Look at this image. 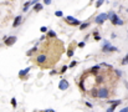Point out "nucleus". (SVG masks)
<instances>
[{
    "label": "nucleus",
    "mask_w": 128,
    "mask_h": 112,
    "mask_svg": "<svg viewBox=\"0 0 128 112\" xmlns=\"http://www.w3.org/2000/svg\"><path fill=\"white\" fill-rule=\"evenodd\" d=\"M109 96V90L107 87H99L97 90V97L101 100H107Z\"/></svg>",
    "instance_id": "obj_1"
},
{
    "label": "nucleus",
    "mask_w": 128,
    "mask_h": 112,
    "mask_svg": "<svg viewBox=\"0 0 128 112\" xmlns=\"http://www.w3.org/2000/svg\"><path fill=\"white\" fill-rule=\"evenodd\" d=\"M64 20L67 22V25H70V26H79L80 24H81V21L79 20V19H76V18H74L72 15H67V16H64Z\"/></svg>",
    "instance_id": "obj_2"
},
{
    "label": "nucleus",
    "mask_w": 128,
    "mask_h": 112,
    "mask_svg": "<svg viewBox=\"0 0 128 112\" xmlns=\"http://www.w3.org/2000/svg\"><path fill=\"white\" fill-rule=\"evenodd\" d=\"M107 20H108V13H101L94 18V22H96L97 25H102L103 22L107 21Z\"/></svg>",
    "instance_id": "obj_3"
},
{
    "label": "nucleus",
    "mask_w": 128,
    "mask_h": 112,
    "mask_svg": "<svg viewBox=\"0 0 128 112\" xmlns=\"http://www.w3.org/2000/svg\"><path fill=\"white\" fill-rule=\"evenodd\" d=\"M18 41V36H15V35H9L6 36V39L4 40V44L6 45V46H13V45Z\"/></svg>",
    "instance_id": "obj_4"
},
{
    "label": "nucleus",
    "mask_w": 128,
    "mask_h": 112,
    "mask_svg": "<svg viewBox=\"0 0 128 112\" xmlns=\"http://www.w3.org/2000/svg\"><path fill=\"white\" fill-rule=\"evenodd\" d=\"M59 90L60 91H66L69 87H70V83H69V81L66 80V78H61L60 80V82H59Z\"/></svg>",
    "instance_id": "obj_5"
},
{
    "label": "nucleus",
    "mask_w": 128,
    "mask_h": 112,
    "mask_svg": "<svg viewBox=\"0 0 128 112\" xmlns=\"http://www.w3.org/2000/svg\"><path fill=\"white\" fill-rule=\"evenodd\" d=\"M31 71V66L26 67V69H23L19 71V77L20 78H24V80H26V78H29V72Z\"/></svg>",
    "instance_id": "obj_6"
},
{
    "label": "nucleus",
    "mask_w": 128,
    "mask_h": 112,
    "mask_svg": "<svg viewBox=\"0 0 128 112\" xmlns=\"http://www.w3.org/2000/svg\"><path fill=\"white\" fill-rule=\"evenodd\" d=\"M102 52H118L119 49L113 46V45H109V46H102Z\"/></svg>",
    "instance_id": "obj_7"
},
{
    "label": "nucleus",
    "mask_w": 128,
    "mask_h": 112,
    "mask_svg": "<svg viewBox=\"0 0 128 112\" xmlns=\"http://www.w3.org/2000/svg\"><path fill=\"white\" fill-rule=\"evenodd\" d=\"M122 103V100H114V101H112V102H111V106L107 108V111L108 112H112V111H114L117 107H118V106Z\"/></svg>",
    "instance_id": "obj_8"
},
{
    "label": "nucleus",
    "mask_w": 128,
    "mask_h": 112,
    "mask_svg": "<svg viewBox=\"0 0 128 112\" xmlns=\"http://www.w3.org/2000/svg\"><path fill=\"white\" fill-rule=\"evenodd\" d=\"M35 61H36V62H37L39 65H42V64H45L46 61H47V56H46L45 54H40V55H37V56H36Z\"/></svg>",
    "instance_id": "obj_9"
},
{
    "label": "nucleus",
    "mask_w": 128,
    "mask_h": 112,
    "mask_svg": "<svg viewBox=\"0 0 128 112\" xmlns=\"http://www.w3.org/2000/svg\"><path fill=\"white\" fill-rule=\"evenodd\" d=\"M21 21H23V16H21V15H18V16L14 19V21H13V27H14V29H16V27H18V26L21 24Z\"/></svg>",
    "instance_id": "obj_10"
},
{
    "label": "nucleus",
    "mask_w": 128,
    "mask_h": 112,
    "mask_svg": "<svg viewBox=\"0 0 128 112\" xmlns=\"http://www.w3.org/2000/svg\"><path fill=\"white\" fill-rule=\"evenodd\" d=\"M99 69H101V65H94V66H92L91 69H90V74H91V75H94V76H96V75L98 74Z\"/></svg>",
    "instance_id": "obj_11"
},
{
    "label": "nucleus",
    "mask_w": 128,
    "mask_h": 112,
    "mask_svg": "<svg viewBox=\"0 0 128 112\" xmlns=\"http://www.w3.org/2000/svg\"><path fill=\"white\" fill-rule=\"evenodd\" d=\"M90 25H91V22H90V21H85V22H81V24L79 25V27H80V30H81V31H83V30H86Z\"/></svg>",
    "instance_id": "obj_12"
},
{
    "label": "nucleus",
    "mask_w": 128,
    "mask_h": 112,
    "mask_svg": "<svg viewBox=\"0 0 128 112\" xmlns=\"http://www.w3.org/2000/svg\"><path fill=\"white\" fill-rule=\"evenodd\" d=\"M37 45H39V42H37V44L35 45L34 47H31V49L29 50V51L26 52V56H29V57H30V56H32V54H35V52L37 51Z\"/></svg>",
    "instance_id": "obj_13"
},
{
    "label": "nucleus",
    "mask_w": 128,
    "mask_h": 112,
    "mask_svg": "<svg viewBox=\"0 0 128 112\" xmlns=\"http://www.w3.org/2000/svg\"><path fill=\"white\" fill-rule=\"evenodd\" d=\"M42 9H44V4H41V3H36V4H34V11H36V13L41 11Z\"/></svg>",
    "instance_id": "obj_14"
},
{
    "label": "nucleus",
    "mask_w": 128,
    "mask_h": 112,
    "mask_svg": "<svg viewBox=\"0 0 128 112\" xmlns=\"http://www.w3.org/2000/svg\"><path fill=\"white\" fill-rule=\"evenodd\" d=\"M46 36H47V37H51V39H55V37L57 36V34L55 32L54 30H47V31H46Z\"/></svg>",
    "instance_id": "obj_15"
},
{
    "label": "nucleus",
    "mask_w": 128,
    "mask_h": 112,
    "mask_svg": "<svg viewBox=\"0 0 128 112\" xmlns=\"http://www.w3.org/2000/svg\"><path fill=\"white\" fill-rule=\"evenodd\" d=\"M30 6H31V0H29V1H26V3L24 4L23 11H24V13H27V11H29V9H30Z\"/></svg>",
    "instance_id": "obj_16"
},
{
    "label": "nucleus",
    "mask_w": 128,
    "mask_h": 112,
    "mask_svg": "<svg viewBox=\"0 0 128 112\" xmlns=\"http://www.w3.org/2000/svg\"><path fill=\"white\" fill-rule=\"evenodd\" d=\"M79 87H80L81 91H83V92H86V91H87V88L85 87V80H83V78H82V80L79 82Z\"/></svg>",
    "instance_id": "obj_17"
},
{
    "label": "nucleus",
    "mask_w": 128,
    "mask_h": 112,
    "mask_svg": "<svg viewBox=\"0 0 128 112\" xmlns=\"http://www.w3.org/2000/svg\"><path fill=\"white\" fill-rule=\"evenodd\" d=\"M92 35H93V39H94V40H96V41H99V40H102V37H101V35H99V32H98L97 30H94Z\"/></svg>",
    "instance_id": "obj_18"
},
{
    "label": "nucleus",
    "mask_w": 128,
    "mask_h": 112,
    "mask_svg": "<svg viewBox=\"0 0 128 112\" xmlns=\"http://www.w3.org/2000/svg\"><path fill=\"white\" fill-rule=\"evenodd\" d=\"M104 1H106V0H96V1H94V6L98 9L99 6H102V4H103Z\"/></svg>",
    "instance_id": "obj_19"
},
{
    "label": "nucleus",
    "mask_w": 128,
    "mask_h": 112,
    "mask_svg": "<svg viewBox=\"0 0 128 112\" xmlns=\"http://www.w3.org/2000/svg\"><path fill=\"white\" fill-rule=\"evenodd\" d=\"M103 82V77L101 75H96V83L97 85H99V83H102Z\"/></svg>",
    "instance_id": "obj_20"
},
{
    "label": "nucleus",
    "mask_w": 128,
    "mask_h": 112,
    "mask_svg": "<svg viewBox=\"0 0 128 112\" xmlns=\"http://www.w3.org/2000/svg\"><path fill=\"white\" fill-rule=\"evenodd\" d=\"M121 64L123 65V66H126V65H128V54L124 56L123 59H122V61H121Z\"/></svg>",
    "instance_id": "obj_21"
},
{
    "label": "nucleus",
    "mask_w": 128,
    "mask_h": 112,
    "mask_svg": "<svg viewBox=\"0 0 128 112\" xmlns=\"http://www.w3.org/2000/svg\"><path fill=\"white\" fill-rule=\"evenodd\" d=\"M55 16H56V18H64V13L61 10H56L55 11Z\"/></svg>",
    "instance_id": "obj_22"
},
{
    "label": "nucleus",
    "mask_w": 128,
    "mask_h": 112,
    "mask_svg": "<svg viewBox=\"0 0 128 112\" xmlns=\"http://www.w3.org/2000/svg\"><path fill=\"white\" fill-rule=\"evenodd\" d=\"M10 102H11V106H13V108H16V107H18V101H16V98H15V97H13V98H11V101H10Z\"/></svg>",
    "instance_id": "obj_23"
},
{
    "label": "nucleus",
    "mask_w": 128,
    "mask_h": 112,
    "mask_svg": "<svg viewBox=\"0 0 128 112\" xmlns=\"http://www.w3.org/2000/svg\"><path fill=\"white\" fill-rule=\"evenodd\" d=\"M122 25H124V21L122 20L121 18L117 19V22H116V26H122Z\"/></svg>",
    "instance_id": "obj_24"
},
{
    "label": "nucleus",
    "mask_w": 128,
    "mask_h": 112,
    "mask_svg": "<svg viewBox=\"0 0 128 112\" xmlns=\"http://www.w3.org/2000/svg\"><path fill=\"white\" fill-rule=\"evenodd\" d=\"M74 49H69L67 50V57H72V56H74Z\"/></svg>",
    "instance_id": "obj_25"
},
{
    "label": "nucleus",
    "mask_w": 128,
    "mask_h": 112,
    "mask_svg": "<svg viewBox=\"0 0 128 112\" xmlns=\"http://www.w3.org/2000/svg\"><path fill=\"white\" fill-rule=\"evenodd\" d=\"M67 69H69V66L67 65H64L62 67H61V71L60 72H61V74H65V72L67 71Z\"/></svg>",
    "instance_id": "obj_26"
},
{
    "label": "nucleus",
    "mask_w": 128,
    "mask_h": 112,
    "mask_svg": "<svg viewBox=\"0 0 128 112\" xmlns=\"http://www.w3.org/2000/svg\"><path fill=\"white\" fill-rule=\"evenodd\" d=\"M77 46H79L80 49H83V47L86 46V41H80L79 44H77Z\"/></svg>",
    "instance_id": "obj_27"
},
{
    "label": "nucleus",
    "mask_w": 128,
    "mask_h": 112,
    "mask_svg": "<svg viewBox=\"0 0 128 112\" xmlns=\"http://www.w3.org/2000/svg\"><path fill=\"white\" fill-rule=\"evenodd\" d=\"M109 45H112V44H111V41H109V40H106V39H104L102 46H109Z\"/></svg>",
    "instance_id": "obj_28"
},
{
    "label": "nucleus",
    "mask_w": 128,
    "mask_h": 112,
    "mask_svg": "<svg viewBox=\"0 0 128 112\" xmlns=\"http://www.w3.org/2000/svg\"><path fill=\"white\" fill-rule=\"evenodd\" d=\"M114 74L117 75V77H121V76H122V71L118 70V69H116V70H114Z\"/></svg>",
    "instance_id": "obj_29"
},
{
    "label": "nucleus",
    "mask_w": 128,
    "mask_h": 112,
    "mask_svg": "<svg viewBox=\"0 0 128 112\" xmlns=\"http://www.w3.org/2000/svg\"><path fill=\"white\" fill-rule=\"evenodd\" d=\"M76 65H77V61H76V60H74V61H72V62L69 65V69H72V67H75Z\"/></svg>",
    "instance_id": "obj_30"
},
{
    "label": "nucleus",
    "mask_w": 128,
    "mask_h": 112,
    "mask_svg": "<svg viewBox=\"0 0 128 112\" xmlns=\"http://www.w3.org/2000/svg\"><path fill=\"white\" fill-rule=\"evenodd\" d=\"M101 66H103V67H108V69H112V65H109V64H107V62H102Z\"/></svg>",
    "instance_id": "obj_31"
},
{
    "label": "nucleus",
    "mask_w": 128,
    "mask_h": 112,
    "mask_svg": "<svg viewBox=\"0 0 128 112\" xmlns=\"http://www.w3.org/2000/svg\"><path fill=\"white\" fill-rule=\"evenodd\" d=\"M40 31H41L42 34H46V31H47V27H46V26H41V27H40Z\"/></svg>",
    "instance_id": "obj_32"
},
{
    "label": "nucleus",
    "mask_w": 128,
    "mask_h": 112,
    "mask_svg": "<svg viewBox=\"0 0 128 112\" xmlns=\"http://www.w3.org/2000/svg\"><path fill=\"white\" fill-rule=\"evenodd\" d=\"M91 96H92V97H97V88H94L93 91L91 92Z\"/></svg>",
    "instance_id": "obj_33"
},
{
    "label": "nucleus",
    "mask_w": 128,
    "mask_h": 112,
    "mask_svg": "<svg viewBox=\"0 0 128 112\" xmlns=\"http://www.w3.org/2000/svg\"><path fill=\"white\" fill-rule=\"evenodd\" d=\"M85 105L87 106V107H88V108H93V105H92L91 102H87V101H86V103H85Z\"/></svg>",
    "instance_id": "obj_34"
},
{
    "label": "nucleus",
    "mask_w": 128,
    "mask_h": 112,
    "mask_svg": "<svg viewBox=\"0 0 128 112\" xmlns=\"http://www.w3.org/2000/svg\"><path fill=\"white\" fill-rule=\"evenodd\" d=\"M52 3V0H44V5H50Z\"/></svg>",
    "instance_id": "obj_35"
},
{
    "label": "nucleus",
    "mask_w": 128,
    "mask_h": 112,
    "mask_svg": "<svg viewBox=\"0 0 128 112\" xmlns=\"http://www.w3.org/2000/svg\"><path fill=\"white\" fill-rule=\"evenodd\" d=\"M121 112H128V107H123V108H121Z\"/></svg>",
    "instance_id": "obj_36"
},
{
    "label": "nucleus",
    "mask_w": 128,
    "mask_h": 112,
    "mask_svg": "<svg viewBox=\"0 0 128 112\" xmlns=\"http://www.w3.org/2000/svg\"><path fill=\"white\" fill-rule=\"evenodd\" d=\"M88 37H90V34H87V35L85 36V39H83V41H87V40H88Z\"/></svg>",
    "instance_id": "obj_37"
},
{
    "label": "nucleus",
    "mask_w": 128,
    "mask_h": 112,
    "mask_svg": "<svg viewBox=\"0 0 128 112\" xmlns=\"http://www.w3.org/2000/svg\"><path fill=\"white\" fill-rule=\"evenodd\" d=\"M116 36H117V35H116L114 32H112V34H111V39H116Z\"/></svg>",
    "instance_id": "obj_38"
},
{
    "label": "nucleus",
    "mask_w": 128,
    "mask_h": 112,
    "mask_svg": "<svg viewBox=\"0 0 128 112\" xmlns=\"http://www.w3.org/2000/svg\"><path fill=\"white\" fill-rule=\"evenodd\" d=\"M50 75H51V76H54V75H56V71H55V70H52L51 72H50Z\"/></svg>",
    "instance_id": "obj_39"
},
{
    "label": "nucleus",
    "mask_w": 128,
    "mask_h": 112,
    "mask_svg": "<svg viewBox=\"0 0 128 112\" xmlns=\"http://www.w3.org/2000/svg\"><path fill=\"white\" fill-rule=\"evenodd\" d=\"M36 3H39V0H31V5H34Z\"/></svg>",
    "instance_id": "obj_40"
},
{
    "label": "nucleus",
    "mask_w": 128,
    "mask_h": 112,
    "mask_svg": "<svg viewBox=\"0 0 128 112\" xmlns=\"http://www.w3.org/2000/svg\"><path fill=\"white\" fill-rule=\"evenodd\" d=\"M45 39H46V35H41V37H40V40L42 41V40H45Z\"/></svg>",
    "instance_id": "obj_41"
},
{
    "label": "nucleus",
    "mask_w": 128,
    "mask_h": 112,
    "mask_svg": "<svg viewBox=\"0 0 128 112\" xmlns=\"http://www.w3.org/2000/svg\"><path fill=\"white\" fill-rule=\"evenodd\" d=\"M45 112H54V110H52V108H46Z\"/></svg>",
    "instance_id": "obj_42"
},
{
    "label": "nucleus",
    "mask_w": 128,
    "mask_h": 112,
    "mask_svg": "<svg viewBox=\"0 0 128 112\" xmlns=\"http://www.w3.org/2000/svg\"><path fill=\"white\" fill-rule=\"evenodd\" d=\"M126 87L128 88V82H127V81H126Z\"/></svg>",
    "instance_id": "obj_43"
},
{
    "label": "nucleus",
    "mask_w": 128,
    "mask_h": 112,
    "mask_svg": "<svg viewBox=\"0 0 128 112\" xmlns=\"http://www.w3.org/2000/svg\"><path fill=\"white\" fill-rule=\"evenodd\" d=\"M126 11H127V14H128V8H127V9H126Z\"/></svg>",
    "instance_id": "obj_44"
},
{
    "label": "nucleus",
    "mask_w": 128,
    "mask_h": 112,
    "mask_svg": "<svg viewBox=\"0 0 128 112\" xmlns=\"http://www.w3.org/2000/svg\"><path fill=\"white\" fill-rule=\"evenodd\" d=\"M93 1H96V0H91V3H93Z\"/></svg>",
    "instance_id": "obj_45"
},
{
    "label": "nucleus",
    "mask_w": 128,
    "mask_h": 112,
    "mask_svg": "<svg viewBox=\"0 0 128 112\" xmlns=\"http://www.w3.org/2000/svg\"><path fill=\"white\" fill-rule=\"evenodd\" d=\"M11 1H14V0H11Z\"/></svg>",
    "instance_id": "obj_46"
}]
</instances>
